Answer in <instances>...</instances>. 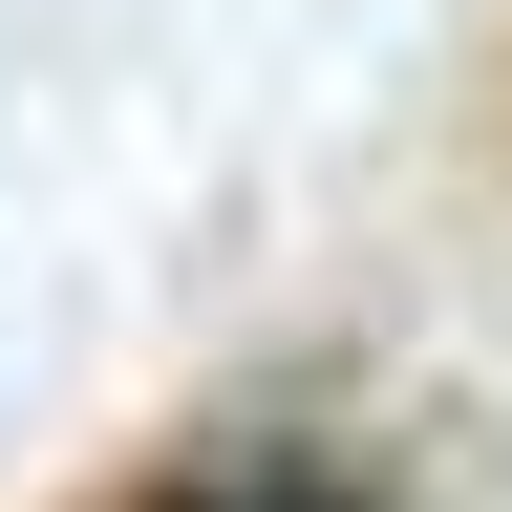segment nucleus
I'll return each instance as SVG.
<instances>
[{
  "label": "nucleus",
  "instance_id": "f257e3e1",
  "mask_svg": "<svg viewBox=\"0 0 512 512\" xmlns=\"http://www.w3.org/2000/svg\"><path fill=\"white\" fill-rule=\"evenodd\" d=\"M86 512H406L384 491V448H320V427H214V448H150L128 491Z\"/></svg>",
  "mask_w": 512,
  "mask_h": 512
}]
</instances>
